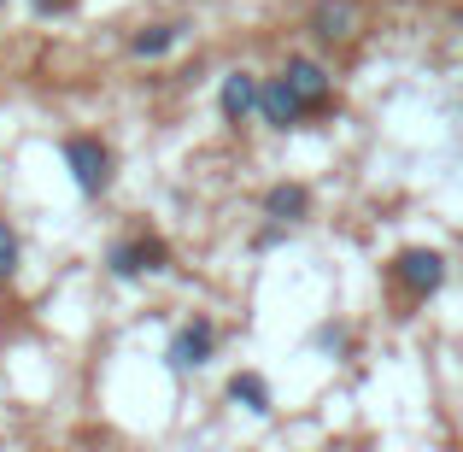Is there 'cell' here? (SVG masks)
Wrapping results in <instances>:
<instances>
[{
    "label": "cell",
    "instance_id": "1",
    "mask_svg": "<svg viewBox=\"0 0 463 452\" xmlns=\"http://www.w3.org/2000/svg\"><path fill=\"white\" fill-rule=\"evenodd\" d=\"M387 283L405 300H429L446 288V253L440 247H399L393 264H387Z\"/></svg>",
    "mask_w": 463,
    "mask_h": 452
},
{
    "label": "cell",
    "instance_id": "2",
    "mask_svg": "<svg viewBox=\"0 0 463 452\" xmlns=\"http://www.w3.org/2000/svg\"><path fill=\"white\" fill-rule=\"evenodd\" d=\"M59 153H65V170L71 182H77V194H89V200H100L106 188H112V148H106L100 136H65L59 141Z\"/></svg>",
    "mask_w": 463,
    "mask_h": 452
},
{
    "label": "cell",
    "instance_id": "3",
    "mask_svg": "<svg viewBox=\"0 0 463 452\" xmlns=\"http://www.w3.org/2000/svg\"><path fill=\"white\" fill-rule=\"evenodd\" d=\"M158 271H170L165 236H124L106 247V276H118V283H141V276H158Z\"/></svg>",
    "mask_w": 463,
    "mask_h": 452
},
{
    "label": "cell",
    "instance_id": "4",
    "mask_svg": "<svg viewBox=\"0 0 463 452\" xmlns=\"http://www.w3.org/2000/svg\"><path fill=\"white\" fill-rule=\"evenodd\" d=\"M212 359H217V323H212V317H188V323L170 335V347H165V364H170L176 376L205 370Z\"/></svg>",
    "mask_w": 463,
    "mask_h": 452
},
{
    "label": "cell",
    "instance_id": "5",
    "mask_svg": "<svg viewBox=\"0 0 463 452\" xmlns=\"http://www.w3.org/2000/svg\"><path fill=\"white\" fill-rule=\"evenodd\" d=\"M276 77H282L288 89H294L299 101H306V112H311V118L335 106V77H328V71L317 65V59H306V53H294V59H288L282 71H276Z\"/></svg>",
    "mask_w": 463,
    "mask_h": 452
},
{
    "label": "cell",
    "instance_id": "6",
    "mask_svg": "<svg viewBox=\"0 0 463 452\" xmlns=\"http://www.w3.org/2000/svg\"><path fill=\"white\" fill-rule=\"evenodd\" d=\"M306 30L323 47H346L352 35H358V6H352V0H317L311 18H306Z\"/></svg>",
    "mask_w": 463,
    "mask_h": 452
},
{
    "label": "cell",
    "instance_id": "7",
    "mask_svg": "<svg viewBox=\"0 0 463 452\" xmlns=\"http://www.w3.org/2000/svg\"><path fill=\"white\" fill-rule=\"evenodd\" d=\"M259 94H264V82L252 77V71H229L223 89H217V112H223V124L241 130L252 112H259Z\"/></svg>",
    "mask_w": 463,
    "mask_h": 452
},
{
    "label": "cell",
    "instance_id": "8",
    "mask_svg": "<svg viewBox=\"0 0 463 452\" xmlns=\"http://www.w3.org/2000/svg\"><path fill=\"white\" fill-rule=\"evenodd\" d=\"M259 118H264L270 130H282V136H288V130H299L311 112H306V101H299V94L288 89L282 77H270V82H264V94H259Z\"/></svg>",
    "mask_w": 463,
    "mask_h": 452
},
{
    "label": "cell",
    "instance_id": "9",
    "mask_svg": "<svg viewBox=\"0 0 463 452\" xmlns=\"http://www.w3.org/2000/svg\"><path fill=\"white\" fill-rule=\"evenodd\" d=\"M259 206H264V217H270V224H288V229H294V224H306V217H311V188H306V182H270Z\"/></svg>",
    "mask_w": 463,
    "mask_h": 452
},
{
    "label": "cell",
    "instance_id": "10",
    "mask_svg": "<svg viewBox=\"0 0 463 452\" xmlns=\"http://www.w3.org/2000/svg\"><path fill=\"white\" fill-rule=\"evenodd\" d=\"M229 399H235L241 411H252V418H270L276 411V394H270V382H264L259 370H235L229 376Z\"/></svg>",
    "mask_w": 463,
    "mask_h": 452
},
{
    "label": "cell",
    "instance_id": "11",
    "mask_svg": "<svg viewBox=\"0 0 463 452\" xmlns=\"http://www.w3.org/2000/svg\"><path fill=\"white\" fill-rule=\"evenodd\" d=\"M182 35H188L182 24H147V30H136V35H129V53H136V59H165L170 47L182 42Z\"/></svg>",
    "mask_w": 463,
    "mask_h": 452
},
{
    "label": "cell",
    "instance_id": "12",
    "mask_svg": "<svg viewBox=\"0 0 463 452\" xmlns=\"http://www.w3.org/2000/svg\"><path fill=\"white\" fill-rule=\"evenodd\" d=\"M18 259H24V247H18V229L0 217V283H12L18 276Z\"/></svg>",
    "mask_w": 463,
    "mask_h": 452
},
{
    "label": "cell",
    "instance_id": "13",
    "mask_svg": "<svg viewBox=\"0 0 463 452\" xmlns=\"http://www.w3.org/2000/svg\"><path fill=\"white\" fill-rule=\"evenodd\" d=\"M311 341H317L323 352H352V329H346V323H323Z\"/></svg>",
    "mask_w": 463,
    "mask_h": 452
},
{
    "label": "cell",
    "instance_id": "14",
    "mask_svg": "<svg viewBox=\"0 0 463 452\" xmlns=\"http://www.w3.org/2000/svg\"><path fill=\"white\" fill-rule=\"evenodd\" d=\"M276 241H288V224H264L259 236H252V247H276Z\"/></svg>",
    "mask_w": 463,
    "mask_h": 452
},
{
    "label": "cell",
    "instance_id": "15",
    "mask_svg": "<svg viewBox=\"0 0 463 452\" xmlns=\"http://www.w3.org/2000/svg\"><path fill=\"white\" fill-rule=\"evenodd\" d=\"M35 12H42V18H53V12H71V0H30Z\"/></svg>",
    "mask_w": 463,
    "mask_h": 452
}]
</instances>
